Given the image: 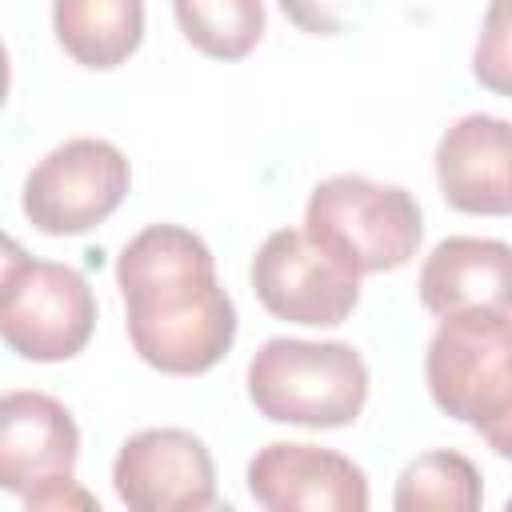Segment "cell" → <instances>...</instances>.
Here are the masks:
<instances>
[{
	"label": "cell",
	"mask_w": 512,
	"mask_h": 512,
	"mask_svg": "<svg viewBox=\"0 0 512 512\" xmlns=\"http://www.w3.org/2000/svg\"><path fill=\"white\" fill-rule=\"evenodd\" d=\"M512 312L440 316L424 376L440 412L476 428L496 456L512 452Z\"/></svg>",
	"instance_id": "obj_2"
},
{
	"label": "cell",
	"mask_w": 512,
	"mask_h": 512,
	"mask_svg": "<svg viewBox=\"0 0 512 512\" xmlns=\"http://www.w3.org/2000/svg\"><path fill=\"white\" fill-rule=\"evenodd\" d=\"M188 44L212 60H240L264 36V0H172Z\"/></svg>",
	"instance_id": "obj_14"
},
{
	"label": "cell",
	"mask_w": 512,
	"mask_h": 512,
	"mask_svg": "<svg viewBox=\"0 0 512 512\" xmlns=\"http://www.w3.org/2000/svg\"><path fill=\"white\" fill-rule=\"evenodd\" d=\"M260 416L300 428H344L368 400V364L340 340H264L248 364Z\"/></svg>",
	"instance_id": "obj_3"
},
{
	"label": "cell",
	"mask_w": 512,
	"mask_h": 512,
	"mask_svg": "<svg viewBox=\"0 0 512 512\" xmlns=\"http://www.w3.org/2000/svg\"><path fill=\"white\" fill-rule=\"evenodd\" d=\"M484 488H480V472L468 456L460 452H424L416 456L400 480H396V508L400 512H472L480 508Z\"/></svg>",
	"instance_id": "obj_15"
},
{
	"label": "cell",
	"mask_w": 512,
	"mask_h": 512,
	"mask_svg": "<svg viewBox=\"0 0 512 512\" xmlns=\"http://www.w3.org/2000/svg\"><path fill=\"white\" fill-rule=\"evenodd\" d=\"M52 28L84 68L124 64L144 36V0H52Z\"/></svg>",
	"instance_id": "obj_13"
},
{
	"label": "cell",
	"mask_w": 512,
	"mask_h": 512,
	"mask_svg": "<svg viewBox=\"0 0 512 512\" xmlns=\"http://www.w3.org/2000/svg\"><path fill=\"white\" fill-rule=\"evenodd\" d=\"M112 484L132 512H200L216 500V464L188 428H144L116 452Z\"/></svg>",
	"instance_id": "obj_9"
},
{
	"label": "cell",
	"mask_w": 512,
	"mask_h": 512,
	"mask_svg": "<svg viewBox=\"0 0 512 512\" xmlns=\"http://www.w3.org/2000/svg\"><path fill=\"white\" fill-rule=\"evenodd\" d=\"M128 336L144 364L168 376L216 368L236 340V308L216 284L208 244L180 224H152L116 260Z\"/></svg>",
	"instance_id": "obj_1"
},
{
	"label": "cell",
	"mask_w": 512,
	"mask_h": 512,
	"mask_svg": "<svg viewBox=\"0 0 512 512\" xmlns=\"http://www.w3.org/2000/svg\"><path fill=\"white\" fill-rule=\"evenodd\" d=\"M304 232L336 260H344L356 276H364L404 268L420 248L424 220L408 188L344 172L312 188Z\"/></svg>",
	"instance_id": "obj_4"
},
{
	"label": "cell",
	"mask_w": 512,
	"mask_h": 512,
	"mask_svg": "<svg viewBox=\"0 0 512 512\" xmlns=\"http://www.w3.org/2000/svg\"><path fill=\"white\" fill-rule=\"evenodd\" d=\"M252 292L276 316L308 328L344 324L360 300V276L304 228H276L252 256Z\"/></svg>",
	"instance_id": "obj_8"
},
{
	"label": "cell",
	"mask_w": 512,
	"mask_h": 512,
	"mask_svg": "<svg viewBox=\"0 0 512 512\" xmlns=\"http://www.w3.org/2000/svg\"><path fill=\"white\" fill-rule=\"evenodd\" d=\"M280 8L308 36H340L364 16L368 0H280Z\"/></svg>",
	"instance_id": "obj_16"
},
{
	"label": "cell",
	"mask_w": 512,
	"mask_h": 512,
	"mask_svg": "<svg viewBox=\"0 0 512 512\" xmlns=\"http://www.w3.org/2000/svg\"><path fill=\"white\" fill-rule=\"evenodd\" d=\"M416 292L436 316L512 312V248L484 236H448L420 264Z\"/></svg>",
	"instance_id": "obj_12"
},
{
	"label": "cell",
	"mask_w": 512,
	"mask_h": 512,
	"mask_svg": "<svg viewBox=\"0 0 512 512\" xmlns=\"http://www.w3.org/2000/svg\"><path fill=\"white\" fill-rule=\"evenodd\" d=\"M132 168L124 152L96 136L52 148L24 180V216L44 236H80L104 224L128 196Z\"/></svg>",
	"instance_id": "obj_7"
},
{
	"label": "cell",
	"mask_w": 512,
	"mask_h": 512,
	"mask_svg": "<svg viewBox=\"0 0 512 512\" xmlns=\"http://www.w3.org/2000/svg\"><path fill=\"white\" fill-rule=\"evenodd\" d=\"M248 492L268 512H364V472L328 448L272 440L248 460Z\"/></svg>",
	"instance_id": "obj_10"
},
{
	"label": "cell",
	"mask_w": 512,
	"mask_h": 512,
	"mask_svg": "<svg viewBox=\"0 0 512 512\" xmlns=\"http://www.w3.org/2000/svg\"><path fill=\"white\" fill-rule=\"evenodd\" d=\"M96 328L88 280L56 260H24L0 284V340L36 364L72 360Z\"/></svg>",
	"instance_id": "obj_6"
},
{
	"label": "cell",
	"mask_w": 512,
	"mask_h": 512,
	"mask_svg": "<svg viewBox=\"0 0 512 512\" xmlns=\"http://www.w3.org/2000/svg\"><path fill=\"white\" fill-rule=\"evenodd\" d=\"M8 84H12V68H8V52H4V44H0V108H4V100H8Z\"/></svg>",
	"instance_id": "obj_19"
},
{
	"label": "cell",
	"mask_w": 512,
	"mask_h": 512,
	"mask_svg": "<svg viewBox=\"0 0 512 512\" xmlns=\"http://www.w3.org/2000/svg\"><path fill=\"white\" fill-rule=\"evenodd\" d=\"M476 76L504 88V0H496L488 12V44H476Z\"/></svg>",
	"instance_id": "obj_17"
},
{
	"label": "cell",
	"mask_w": 512,
	"mask_h": 512,
	"mask_svg": "<svg viewBox=\"0 0 512 512\" xmlns=\"http://www.w3.org/2000/svg\"><path fill=\"white\" fill-rule=\"evenodd\" d=\"M436 180L452 208L504 216L512 208V132L504 116H460L436 144Z\"/></svg>",
	"instance_id": "obj_11"
},
{
	"label": "cell",
	"mask_w": 512,
	"mask_h": 512,
	"mask_svg": "<svg viewBox=\"0 0 512 512\" xmlns=\"http://www.w3.org/2000/svg\"><path fill=\"white\" fill-rule=\"evenodd\" d=\"M24 260H28V252L20 248V240H12L8 232H0V284H4Z\"/></svg>",
	"instance_id": "obj_18"
},
{
	"label": "cell",
	"mask_w": 512,
	"mask_h": 512,
	"mask_svg": "<svg viewBox=\"0 0 512 512\" xmlns=\"http://www.w3.org/2000/svg\"><path fill=\"white\" fill-rule=\"evenodd\" d=\"M80 432L72 412L48 392L0 396V488L28 508H96L76 484Z\"/></svg>",
	"instance_id": "obj_5"
}]
</instances>
